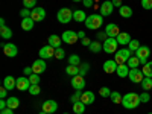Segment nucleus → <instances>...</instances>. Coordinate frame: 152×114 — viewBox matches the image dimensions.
I'll use <instances>...</instances> for the list:
<instances>
[{
    "mask_svg": "<svg viewBox=\"0 0 152 114\" xmlns=\"http://www.w3.org/2000/svg\"><path fill=\"white\" fill-rule=\"evenodd\" d=\"M140 104H142L140 94H137V93H128V94H125V96H123V100H122V105H123L126 110H134V108H137Z\"/></svg>",
    "mask_w": 152,
    "mask_h": 114,
    "instance_id": "nucleus-1",
    "label": "nucleus"
},
{
    "mask_svg": "<svg viewBox=\"0 0 152 114\" xmlns=\"http://www.w3.org/2000/svg\"><path fill=\"white\" fill-rule=\"evenodd\" d=\"M102 23H104V17L100 15V14H91V15L87 17L85 26H87V29L96 31V29H99L100 26H102Z\"/></svg>",
    "mask_w": 152,
    "mask_h": 114,
    "instance_id": "nucleus-2",
    "label": "nucleus"
},
{
    "mask_svg": "<svg viewBox=\"0 0 152 114\" xmlns=\"http://www.w3.org/2000/svg\"><path fill=\"white\" fill-rule=\"evenodd\" d=\"M102 44H104V52H107V53H116L117 50H119L117 38H111V37H108Z\"/></svg>",
    "mask_w": 152,
    "mask_h": 114,
    "instance_id": "nucleus-3",
    "label": "nucleus"
},
{
    "mask_svg": "<svg viewBox=\"0 0 152 114\" xmlns=\"http://www.w3.org/2000/svg\"><path fill=\"white\" fill-rule=\"evenodd\" d=\"M56 18H58V21L62 23V24L70 23V20H73V11H72L70 8H62V9L58 11Z\"/></svg>",
    "mask_w": 152,
    "mask_h": 114,
    "instance_id": "nucleus-4",
    "label": "nucleus"
},
{
    "mask_svg": "<svg viewBox=\"0 0 152 114\" xmlns=\"http://www.w3.org/2000/svg\"><path fill=\"white\" fill-rule=\"evenodd\" d=\"M129 58H131V50L129 49H119L116 52V56H114V61H116L117 64H126Z\"/></svg>",
    "mask_w": 152,
    "mask_h": 114,
    "instance_id": "nucleus-5",
    "label": "nucleus"
},
{
    "mask_svg": "<svg viewBox=\"0 0 152 114\" xmlns=\"http://www.w3.org/2000/svg\"><path fill=\"white\" fill-rule=\"evenodd\" d=\"M149 55H151V49L148 47V46H140L137 49V52H135V56L140 59V62L145 66L146 62H148V58H149Z\"/></svg>",
    "mask_w": 152,
    "mask_h": 114,
    "instance_id": "nucleus-6",
    "label": "nucleus"
},
{
    "mask_svg": "<svg viewBox=\"0 0 152 114\" xmlns=\"http://www.w3.org/2000/svg\"><path fill=\"white\" fill-rule=\"evenodd\" d=\"M61 38H62V41H64L66 44H75L76 41L79 40L78 32H75V31H66Z\"/></svg>",
    "mask_w": 152,
    "mask_h": 114,
    "instance_id": "nucleus-7",
    "label": "nucleus"
},
{
    "mask_svg": "<svg viewBox=\"0 0 152 114\" xmlns=\"http://www.w3.org/2000/svg\"><path fill=\"white\" fill-rule=\"evenodd\" d=\"M2 49H3V53H5L8 58H14V56H17V53H18L17 46H15V44H12V43L2 44Z\"/></svg>",
    "mask_w": 152,
    "mask_h": 114,
    "instance_id": "nucleus-8",
    "label": "nucleus"
},
{
    "mask_svg": "<svg viewBox=\"0 0 152 114\" xmlns=\"http://www.w3.org/2000/svg\"><path fill=\"white\" fill-rule=\"evenodd\" d=\"M55 47L53 46H44L40 49V58L41 59H49V58H55Z\"/></svg>",
    "mask_w": 152,
    "mask_h": 114,
    "instance_id": "nucleus-9",
    "label": "nucleus"
},
{
    "mask_svg": "<svg viewBox=\"0 0 152 114\" xmlns=\"http://www.w3.org/2000/svg\"><path fill=\"white\" fill-rule=\"evenodd\" d=\"M128 78H129L131 82H134V84H140V82L143 81V78H145V75H143L142 70H138V69H131Z\"/></svg>",
    "mask_w": 152,
    "mask_h": 114,
    "instance_id": "nucleus-10",
    "label": "nucleus"
},
{
    "mask_svg": "<svg viewBox=\"0 0 152 114\" xmlns=\"http://www.w3.org/2000/svg\"><path fill=\"white\" fill-rule=\"evenodd\" d=\"M31 18L34 21H43L46 18V9L44 8H34L31 11Z\"/></svg>",
    "mask_w": 152,
    "mask_h": 114,
    "instance_id": "nucleus-11",
    "label": "nucleus"
},
{
    "mask_svg": "<svg viewBox=\"0 0 152 114\" xmlns=\"http://www.w3.org/2000/svg\"><path fill=\"white\" fill-rule=\"evenodd\" d=\"M31 81H29V76H20V78H17V90L20 91H24V90H29L31 87Z\"/></svg>",
    "mask_w": 152,
    "mask_h": 114,
    "instance_id": "nucleus-12",
    "label": "nucleus"
},
{
    "mask_svg": "<svg viewBox=\"0 0 152 114\" xmlns=\"http://www.w3.org/2000/svg\"><path fill=\"white\" fill-rule=\"evenodd\" d=\"M113 9H114V5L111 0H107L100 5V15L102 17H107V15H111L113 14Z\"/></svg>",
    "mask_w": 152,
    "mask_h": 114,
    "instance_id": "nucleus-13",
    "label": "nucleus"
},
{
    "mask_svg": "<svg viewBox=\"0 0 152 114\" xmlns=\"http://www.w3.org/2000/svg\"><path fill=\"white\" fill-rule=\"evenodd\" d=\"M32 70H34V73H37V75L44 73V72H46V61L41 59V58H40V59H37V61H34Z\"/></svg>",
    "mask_w": 152,
    "mask_h": 114,
    "instance_id": "nucleus-14",
    "label": "nucleus"
},
{
    "mask_svg": "<svg viewBox=\"0 0 152 114\" xmlns=\"http://www.w3.org/2000/svg\"><path fill=\"white\" fill-rule=\"evenodd\" d=\"M72 87L75 88V90H82V88L85 87V79H84V76L81 75H76L72 78Z\"/></svg>",
    "mask_w": 152,
    "mask_h": 114,
    "instance_id": "nucleus-15",
    "label": "nucleus"
},
{
    "mask_svg": "<svg viewBox=\"0 0 152 114\" xmlns=\"http://www.w3.org/2000/svg\"><path fill=\"white\" fill-rule=\"evenodd\" d=\"M56 110H58V104L55 102V100H52V99L46 100V102L43 104V111H46L47 114H53Z\"/></svg>",
    "mask_w": 152,
    "mask_h": 114,
    "instance_id": "nucleus-16",
    "label": "nucleus"
},
{
    "mask_svg": "<svg viewBox=\"0 0 152 114\" xmlns=\"http://www.w3.org/2000/svg\"><path fill=\"white\" fill-rule=\"evenodd\" d=\"M105 34H107L108 37H111V38H117V35L120 34V31H119V26H117V24H114V23H110V24H107Z\"/></svg>",
    "mask_w": 152,
    "mask_h": 114,
    "instance_id": "nucleus-17",
    "label": "nucleus"
},
{
    "mask_svg": "<svg viewBox=\"0 0 152 114\" xmlns=\"http://www.w3.org/2000/svg\"><path fill=\"white\" fill-rule=\"evenodd\" d=\"M3 87L6 88L8 91H11V90H14V88L17 87V79L14 78V76H6V78L3 79Z\"/></svg>",
    "mask_w": 152,
    "mask_h": 114,
    "instance_id": "nucleus-18",
    "label": "nucleus"
},
{
    "mask_svg": "<svg viewBox=\"0 0 152 114\" xmlns=\"http://www.w3.org/2000/svg\"><path fill=\"white\" fill-rule=\"evenodd\" d=\"M81 102L84 105H93L94 104V93L93 91H84L81 96Z\"/></svg>",
    "mask_w": 152,
    "mask_h": 114,
    "instance_id": "nucleus-19",
    "label": "nucleus"
},
{
    "mask_svg": "<svg viewBox=\"0 0 152 114\" xmlns=\"http://www.w3.org/2000/svg\"><path fill=\"white\" fill-rule=\"evenodd\" d=\"M117 66H119V64H117L114 59H108V61L104 62V72H105V73H116Z\"/></svg>",
    "mask_w": 152,
    "mask_h": 114,
    "instance_id": "nucleus-20",
    "label": "nucleus"
},
{
    "mask_svg": "<svg viewBox=\"0 0 152 114\" xmlns=\"http://www.w3.org/2000/svg\"><path fill=\"white\" fill-rule=\"evenodd\" d=\"M129 70H131V69L128 67V64H119V66H117L116 73L119 75V78H128Z\"/></svg>",
    "mask_w": 152,
    "mask_h": 114,
    "instance_id": "nucleus-21",
    "label": "nucleus"
},
{
    "mask_svg": "<svg viewBox=\"0 0 152 114\" xmlns=\"http://www.w3.org/2000/svg\"><path fill=\"white\" fill-rule=\"evenodd\" d=\"M129 41H131V37H129L128 32H120V34L117 35V43H119L120 46H128Z\"/></svg>",
    "mask_w": 152,
    "mask_h": 114,
    "instance_id": "nucleus-22",
    "label": "nucleus"
},
{
    "mask_svg": "<svg viewBox=\"0 0 152 114\" xmlns=\"http://www.w3.org/2000/svg\"><path fill=\"white\" fill-rule=\"evenodd\" d=\"M87 17L88 15H85V12H84V9H76V11H73V20L75 21H78V23H85V20H87Z\"/></svg>",
    "mask_w": 152,
    "mask_h": 114,
    "instance_id": "nucleus-23",
    "label": "nucleus"
},
{
    "mask_svg": "<svg viewBox=\"0 0 152 114\" xmlns=\"http://www.w3.org/2000/svg\"><path fill=\"white\" fill-rule=\"evenodd\" d=\"M34 23H35V21H34L31 17L23 18V20H21V29H23V31H28V32L32 31V29H34Z\"/></svg>",
    "mask_w": 152,
    "mask_h": 114,
    "instance_id": "nucleus-24",
    "label": "nucleus"
},
{
    "mask_svg": "<svg viewBox=\"0 0 152 114\" xmlns=\"http://www.w3.org/2000/svg\"><path fill=\"white\" fill-rule=\"evenodd\" d=\"M119 14H120L123 18H131V17H132V9H131L129 6L123 5V6L119 8Z\"/></svg>",
    "mask_w": 152,
    "mask_h": 114,
    "instance_id": "nucleus-25",
    "label": "nucleus"
},
{
    "mask_svg": "<svg viewBox=\"0 0 152 114\" xmlns=\"http://www.w3.org/2000/svg\"><path fill=\"white\" fill-rule=\"evenodd\" d=\"M88 50L93 52V53H97V52H100V50H104V44L100 41H91L90 46H88Z\"/></svg>",
    "mask_w": 152,
    "mask_h": 114,
    "instance_id": "nucleus-26",
    "label": "nucleus"
},
{
    "mask_svg": "<svg viewBox=\"0 0 152 114\" xmlns=\"http://www.w3.org/2000/svg\"><path fill=\"white\" fill-rule=\"evenodd\" d=\"M61 43H62V38L61 37H58V35H50L49 37V44L53 46L55 49H58L61 46Z\"/></svg>",
    "mask_w": 152,
    "mask_h": 114,
    "instance_id": "nucleus-27",
    "label": "nucleus"
},
{
    "mask_svg": "<svg viewBox=\"0 0 152 114\" xmlns=\"http://www.w3.org/2000/svg\"><path fill=\"white\" fill-rule=\"evenodd\" d=\"M6 104H8V108H12V110H15L20 107V100L18 97H14V96H11L6 99Z\"/></svg>",
    "mask_w": 152,
    "mask_h": 114,
    "instance_id": "nucleus-28",
    "label": "nucleus"
},
{
    "mask_svg": "<svg viewBox=\"0 0 152 114\" xmlns=\"http://www.w3.org/2000/svg\"><path fill=\"white\" fill-rule=\"evenodd\" d=\"M126 64H128L129 69H138V66H140L142 62H140V59H138L137 56H131V58L128 59V62H126Z\"/></svg>",
    "mask_w": 152,
    "mask_h": 114,
    "instance_id": "nucleus-29",
    "label": "nucleus"
},
{
    "mask_svg": "<svg viewBox=\"0 0 152 114\" xmlns=\"http://www.w3.org/2000/svg\"><path fill=\"white\" fill-rule=\"evenodd\" d=\"M0 35H2V38H6V40H9V38L12 37V31L6 26H0Z\"/></svg>",
    "mask_w": 152,
    "mask_h": 114,
    "instance_id": "nucleus-30",
    "label": "nucleus"
},
{
    "mask_svg": "<svg viewBox=\"0 0 152 114\" xmlns=\"http://www.w3.org/2000/svg\"><path fill=\"white\" fill-rule=\"evenodd\" d=\"M66 73L69 75V76H76V75H79V66H67V69H66Z\"/></svg>",
    "mask_w": 152,
    "mask_h": 114,
    "instance_id": "nucleus-31",
    "label": "nucleus"
},
{
    "mask_svg": "<svg viewBox=\"0 0 152 114\" xmlns=\"http://www.w3.org/2000/svg\"><path fill=\"white\" fill-rule=\"evenodd\" d=\"M142 84V88H143V91H149L151 88H152V78H143V81L140 82Z\"/></svg>",
    "mask_w": 152,
    "mask_h": 114,
    "instance_id": "nucleus-32",
    "label": "nucleus"
},
{
    "mask_svg": "<svg viewBox=\"0 0 152 114\" xmlns=\"http://www.w3.org/2000/svg\"><path fill=\"white\" fill-rule=\"evenodd\" d=\"M85 111V105L81 102V100H79V102H75L73 104V113L75 114H82Z\"/></svg>",
    "mask_w": 152,
    "mask_h": 114,
    "instance_id": "nucleus-33",
    "label": "nucleus"
},
{
    "mask_svg": "<svg viewBox=\"0 0 152 114\" xmlns=\"http://www.w3.org/2000/svg\"><path fill=\"white\" fill-rule=\"evenodd\" d=\"M143 75L146 78H152V61H148L143 66Z\"/></svg>",
    "mask_w": 152,
    "mask_h": 114,
    "instance_id": "nucleus-34",
    "label": "nucleus"
},
{
    "mask_svg": "<svg viewBox=\"0 0 152 114\" xmlns=\"http://www.w3.org/2000/svg\"><path fill=\"white\" fill-rule=\"evenodd\" d=\"M110 97H111V100H113V104H122V100H123V96H122L119 91H113Z\"/></svg>",
    "mask_w": 152,
    "mask_h": 114,
    "instance_id": "nucleus-35",
    "label": "nucleus"
},
{
    "mask_svg": "<svg viewBox=\"0 0 152 114\" xmlns=\"http://www.w3.org/2000/svg\"><path fill=\"white\" fill-rule=\"evenodd\" d=\"M67 59H69V64H70V66H81V58H79L78 55L73 53V55H70Z\"/></svg>",
    "mask_w": 152,
    "mask_h": 114,
    "instance_id": "nucleus-36",
    "label": "nucleus"
},
{
    "mask_svg": "<svg viewBox=\"0 0 152 114\" xmlns=\"http://www.w3.org/2000/svg\"><path fill=\"white\" fill-rule=\"evenodd\" d=\"M138 47H140V41H138V40H131L129 44H128V49L131 50V52H137Z\"/></svg>",
    "mask_w": 152,
    "mask_h": 114,
    "instance_id": "nucleus-37",
    "label": "nucleus"
},
{
    "mask_svg": "<svg viewBox=\"0 0 152 114\" xmlns=\"http://www.w3.org/2000/svg\"><path fill=\"white\" fill-rule=\"evenodd\" d=\"M23 6L26 9H34L37 8V0H23Z\"/></svg>",
    "mask_w": 152,
    "mask_h": 114,
    "instance_id": "nucleus-38",
    "label": "nucleus"
},
{
    "mask_svg": "<svg viewBox=\"0 0 152 114\" xmlns=\"http://www.w3.org/2000/svg\"><path fill=\"white\" fill-rule=\"evenodd\" d=\"M111 93H113V91L110 90L108 87H100V88H99V94L102 96V97H110Z\"/></svg>",
    "mask_w": 152,
    "mask_h": 114,
    "instance_id": "nucleus-39",
    "label": "nucleus"
},
{
    "mask_svg": "<svg viewBox=\"0 0 152 114\" xmlns=\"http://www.w3.org/2000/svg\"><path fill=\"white\" fill-rule=\"evenodd\" d=\"M29 93L32 94V96H38V94H40L41 93V88H40V85H31L29 87Z\"/></svg>",
    "mask_w": 152,
    "mask_h": 114,
    "instance_id": "nucleus-40",
    "label": "nucleus"
},
{
    "mask_svg": "<svg viewBox=\"0 0 152 114\" xmlns=\"http://www.w3.org/2000/svg\"><path fill=\"white\" fill-rule=\"evenodd\" d=\"M81 96H82V90H76V93L72 94V97H70V102H72V104L79 102V100H81Z\"/></svg>",
    "mask_w": 152,
    "mask_h": 114,
    "instance_id": "nucleus-41",
    "label": "nucleus"
},
{
    "mask_svg": "<svg viewBox=\"0 0 152 114\" xmlns=\"http://www.w3.org/2000/svg\"><path fill=\"white\" fill-rule=\"evenodd\" d=\"M55 58H56V59H64V58H66L64 49H62V47H58V49L55 50Z\"/></svg>",
    "mask_w": 152,
    "mask_h": 114,
    "instance_id": "nucleus-42",
    "label": "nucleus"
},
{
    "mask_svg": "<svg viewBox=\"0 0 152 114\" xmlns=\"http://www.w3.org/2000/svg\"><path fill=\"white\" fill-rule=\"evenodd\" d=\"M29 81H31V84H32V85H37L38 82H40V75L32 73V75L29 76Z\"/></svg>",
    "mask_w": 152,
    "mask_h": 114,
    "instance_id": "nucleus-43",
    "label": "nucleus"
},
{
    "mask_svg": "<svg viewBox=\"0 0 152 114\" xmlns=\"http://www.w3.org/2000/svg\"><path fill=\"white\" fill-rule=\"evenodd\" d=\"M88 69H90V66H88L87 62H82V64L79 66V75H81V76H84V75L88 72Z\"/></svg>",
    "mask_w": 152,
    "mask_h": 114,
    "instance_id": "nucleus-44",
    "label": "nucleus"
},
{
    "mask_svg": "<svg viewBox=\"0 0 152 114\" xmlns=\"http://www.w3.org/2000/svg\"><path fill=\"white\" fill-rule=\"evenodd\" d=\"M142 6H143V9H146V11L152 9V0H142Z\"/></svg>",
    "mask_w": 152,
    "mask_h": 114,
    "instance_id": "nucleus-45",
    "label": "nucleus"
},
{
    "mask_svg": "<svg viewBox=\"0 0 152 114\" xmlns=\"http://www.w3.org/2000/svg\"><path fill=\"white\" fill-rule=\"evenodd\" d=\"M140 100H142L143 104L149 102V100H151V96H149V93H148V91H143V93L140 94Z\"/></svg>",
    "mask_w": 152,
    "mask_h": 114,
    "instance_id": "nucleus-46",
    "label": "nucleus"
},
{
    "mask_svg": "<svg viewBox=\"0 0 152 114\" xmlns=\"http://www.w3.org/2000/svg\"><path fill=\"white\" fill-rule=\"evenodd\" d=\"M31 11H32V9H21V11H20V15H21L23 18H28V17H31Z\"/></svg>",
    "mask_w": 152,
    "mask_h": 114,
    "instance_id": "nucleus-47",
    "label": "nucleus"
},
{
    "mask_svg": "<svg viewBox=\"0 0 152 114\" xmlns=\"http://www.w3.org/2000/svg\"><path fill=\"white\" fill-rule=\"evenodd\" d=\"M6 96H8V90L5 87H2V88H0V97H2V99H8Z\"/></svg>",
    "mask_w": 152,
    "mask_h": 114,
    "instance_id": "nucleus-48",
    "label": "nucleus"
},
{
    "mask_svg": "<svg viewBox=\"0 0 152 114\" xmlns=\"http://www.w3.org/2000/svg\"><path fill=\"white\" fill-rule=\"evenodd\" d=\"M23 73H24V76H31L34 73V70H32V67H24L23 69Z\"/></svg>",
    "mask_w": 152,
    "mask_h": 114,
    "instance_id": "nucleus-49",
    "label": "nucleus"
},
{
    "mask_svg": "<svg viewBox=\"0 0 152 114\" xmlns=\"http://www.w3.org/2000/svg\"><path fill=\"white\" fill-rule=\"evenodd\" d=\"M111 2H113L114 8H120V6H123V5H122V0H111Z\"/></svg>",
    "mask_w": 152,
    "mask_h": 114,
    "instance_id": "nucleus-50",
    "label": "nucleus"
},
{
    "mask_svg": "<svg viewBox=\"0 0 152 114\" xmlns=\"http://www.w3.org/2000/svg\"><path fill=\"white\" fill-rule=\"evenodd\" d=\"M82 3H84L85 8H90V6H93V0H84Z\"/></svg>",
    "mask_w": 152,
    "mask_h": 114,
    "instance_id": "nucleus-51",
    "label": "nucleus"
},
{
    "mask_svg": "<svg viewBox=\"0 0 152 114\" xmlns=\"http://www.w3.org/2000/svg\"><path fill=\"white\" fill-rule=\"evenodd\" d=\"M0 114H14V110H12V108H6L3 111H0Z\"/></svg>",
    "mask_w": 152,
    "mask_h": 114,
    "instance_id": "nucleus-52",
    "label": "nucleus"
},
{
    "mask_svg": "<svg viewBox=\"0 0 152 114\" xmlns=\"http://www.w3.org/2000/svg\"><path fill=\"white\" fill-rule=\"evenodd\" d=\"M82 46H90V43H91V40H88V38L85 37V38H82Z\"/></svg>",
    "mask_w": 152,
    "mask_h": 114,
    "instance_id": "nucleus-53",
    "label": "nucleus"
},
{
    "mask_svg": "<svg viewBox=\"0 0 152 114\" xmlns=\"http://www.w3.org/2000/svg\"><path fill=\"white\" fill-rule=\"evenodd\" d=\"M78 37H79V40H82V38H85V32L84 31H79L78 32Z\"/></svg>",
    "mask_w": 152,
    "mask_h": 114,
    "instance_id": "nucleus-54",
    "label": "nucleus"
},
{
    "mask_svg": "<svg viewBox=\"0 0 152 114\" xmlns=\"http://www.w3.org/2000/svg\"><path fill=\"white\" fill-rule=\"evenodd\" d=\"M73 2H84V0H73Z\"/></svg>",
    "mask_w": 152,
    "mask_h": 114,
    "instance_id": "nucleus-55",
    "label": "nucleus"
},
{
    "mask_svg": "<svg viewBox=\"0 0 152 114\" xmlns=\"http://www.w3.org/2000/svg\"><path fill=\"white\" fill-rule=\"evenodd\" d=\"M40 114H47V113H46V111H41V113H40Z\"/></svg>",
    "mask_w": 152,
    "mask_h": 114,
    "instance_id": "nucleus-56",
    "label": "nucleus"
},
{
    "mask_svg": "<svg viewBox=\"0 0 152 114\" xmlns=\"http://www.w3.org/2000/svg\"><path fill=\"white\" fill-rule=\"evenodd\" d=\"M64 114H69V113H64Z\"/></svg>",
    "mask_w": 152,
    "mask_h": 114,
    "instance_id": "nucleus-57",
    "label": "nucleus"
},
{
    "mask_svg": "<svg viewBox=\"0 0 152 114\" xmlns=\"http://www.w3.org/2000/svg\"><path fill=\"white\" fill-rule=\"evenodd\" d=\"M148 114H152V113H148Z\"/></svg>",
    "mask_w": 152,
    "mask_h": 114,
    "instance_id": "nucleus-58",
    "label": "nucleus"
},
{
    "mask_svg": "<svg viewBox=\"0 0 152 114\" xmlns=\"http://www.w3.org/2000/svg\"><path fill=\"white\" fill-rule=\"evenodd\" d=\"M73 114H75V113H73Z\"/></svg>",
    "mask_w": 152,
    "mask_h": 114,
    "instance_id": "nucleus-59",
    "label": "nucleus"
}]
</instances>
